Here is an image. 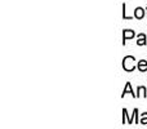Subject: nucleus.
Instances as JSON below:
<instances>
[{
    "label": "nucleus",
    "mask_w": 147,
    "mask_h": 129,
    "mask_svg": "<svg viewBox=\"0 0 147 129\" xmlns=\"http://www.w3.org/2000/svg\"><path fill=\"white\" fill-rule=\"evenodd\" d=\"M123 68L128 72L133 71L136 68V58L133 56H127L123 59Z\"/></svg>",
    "instance_id": "obj_1"
},
{
    "label": "nucleus",
    "mask_w": 147,
    "mask_h": 129,
    "mask_svg": "<svg viewBox=\"0 0 147 129\" xmlns=\"http://www.w3.org/2000/svg\"><path fill=\"white\" fill-rule=\"evenodd\" d=\"M136 32L132 30H124V32H123V45H125V43H127L128 39H132L134 38Z\"/></svg>",
    "instance_id": "obj_2"
},
{
    "label": "nucleus",
    "mask_w": 147,
    "mask_h": 129,
    "mask_svg": "<svg viewBox=\"0 0 147 129\" xmlns=\"http://www.w3.org/2000/svg\"><path fill=\"white\" fill-rule=\"evenodd\" d=\"M132 94V97H134V98H137V94H134V92L132 91V84L130 83H127V85H125V88H124V91H123V94H121V97H124L125 94Z\"/></svg>",
    "instance_id": "obj_3"
},
{
    "label": "nucleus",
    "mask_w": 147,
    "mask_h": 129,
    "mask_svg": "<svg viewBox=\"0 0 147 129\" xmlns=\"http://www.w3.org/2000/svg\"><path fill=\"white\" fill-rule=\"evenodd\" d=\"M134 17L137 18V20H142V18L145 17V9L141 8V7L136 8L134 9Z\"/></svg>",
    "instance_id": "obj_4"
},
{
    "label": "nucleus",
    "mask_w": 147,
    "mask_h": 129,
    "mask_svg": "<svg viewBox=\"0 0 147 129\" xmlns=\"http://www.w3.org/2000/svg\"><path fill=\"white\" fill-rule=\"evenodd\" d=\"M137 38H138L137 39V45L142 47V45H146L147 44V38H146L145 34H138Z\"/></svg>",
    "instance_id": "obj_5"
},
{
    "label": "nucleus",
    "mask_w": 147,
    "mask_h": 129,
    "mask_svg": "<svg viewBox=\"0 0 147 129\" xmlns=\"http://www.w3.org/2000/svg\"><path fill=\"white\" fill-rule=\"evenodd\" d=\"M137 68L141 71V72H146L147 71V61L146 59H141V61H138Z\"/></svg>",
    "instance_id": "obj_6"
},
{
    "label": "nucleus",
    "mask_w": 147,
    "mask_h": 129,
    "mask_svg": "<svg viewBox=\"0 0 147 129\" xmlns=\"http://www.w3.org/2000/svg\"><path fill=\"white\" fill-rule=\"evenodd\" d=\"M127 118H128V111H127V109H123V124H127ZM128 124H133L132 116L128 119Z\"/></svg>",
    "instance_id": "obj_7"
},
{
    "label": "nucleus",
    "mask_w": 147,
    "mask_h": 129,
    "mask_svg": "<svg viewBox=\"0 0 147 129\" xmlns=\"http://www.w3.org/2000/svg\"><path fill=\"white\" fill-rule=\"evenodd\" d=\"M140 97H147V89L145 86H138L137 89V98Z\"/></svg>",
    "instance_id": "obj_8"
},
{
    "label": "nucleus",
    "mask_w": 147,
    "mask_h": 129,
    "mask_svg": "<svg viewBox=\"0 0 147 129\" xmlns=\"http://www.w3.org/2000/svg\"><path fill=\"white\" fill-rule=\"evenodd\" d=\"M140 124H143V125H147V112H143L142 116L140 119Z\"/></svg>",
    "instance_id": "obj_9"
},
{
    "label": "nucleus",
    "mask_w": 147,
    "mask_h": 129,
    "mask_svg": "<svg viewBox=\"0 0 147 129\" xmlns=\"http://www.w3.org/2000/svg\"><path fill=\"white\" fill-rule=\"evenodd\" d=\"M125 8H127V5H125V3H124V4H123V18H124V20H132L133 17L127 16V10H125Z\"/></svg>",
    "instance_id": "obj_10"
},
{
    "label": "nucleus",
    "mask_w": 147,
    "mask_h": 129,
    "mask_svg": "<svg viewBox=\"0 0 147 129\" xmlns=\"http://www.w3.org/2000/svg\"><path fill=\"white\" fill-rule=\"evenodd\" d=\"M146 13H147V7H146Z\"/></svg>",
    "instance_id": "obj_11"
}]
</instances>
